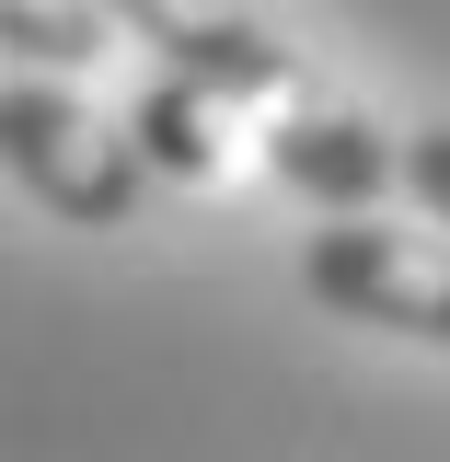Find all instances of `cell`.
<instances>
[{"instance_id":"cell-1","label":"cell","mask_w":450,"mask_h":462,"mask_svg":"<svg viewBox=\"0 0 450 462\" xmlns=\"http://www.w3.org/2000/svg\"><path fill=\"white\" fill-rule=\"evenodd\" d=\"M0 173H12L35 208L81 220V231H127V220H139V197H151L139 151L69 93V69L23 58L12 35H0Z\"/></svg>"},{"instance_id":"cell-2","label":"cell","mask_w":450,"mask_h":462,"mask_svg":"<svg viewBox=\"0 0 450 462\" xmlns=\"http://www.w3.org/2000/svg\"><path fill=\"white\" fill-rule=\"evenodd\" d=\"M93 12H105V23H127L139 47H162V81L208 93L220 116L278 127V116L324 105V81L300 69V47H289L254 0H93Z\"/></svg>"},{"instance_id":"cell-3","label":"cell","mask_w":450,"mask_h":462,"mask_svg":"<svg viewBox=\"0 0 450 462\" xmlns=\"http://www.w3.org/2000/svg\"><path fill=\"white\" fill-rule=\"evenodd\" d=\"M300 278H312V300L346 312V324H393V336H416V346H450V254L416 243V231L335 220V231H312Z\"/></svg>"},{"instance_id":"cell-4","label":"cell","mask_w":450,"mask_h":462,"mask_svg":"<svg viewBox=\"0 0 450 462\" xmlns=\"http://www.w3.org/2000/svg\"><path fill=\"white\" fill-rule=\"evenodd\" d=\"M254 139H266V162H278L312 208H335V220H370V208L404 185V151L370 127V116H346L335 93L300 105V116H278V127H254Z\"/></svg>"},{"instance_id":"cell-5","label":"cell","mask_w":450,"mask_h":462,"mask_svg":"<svg viewBox=\"0 0 450 462\" xmlns=\"http://www.w3.org/2000/svg\"><path fill=\"white\" fill-rule=\"evenodd\" d=\"M139 173H185V185H220L231 173V139H220V105L185 93V81H151L139 93Z\"/></svg>"},{"instance_id":"cell-6","label":"cell","mask_w":450,"mask_h":462,"mask_svg":"<svg viewBox=\"0 0 450 462\" xmlns=\"http://www.w3.org/2000/svg\"><path fill=\"white\" fill-rule=\"evenodd\" d=\"M0 35L23 58H47V69H81V58L105 47V12L93 0H0Z\"/></svg>"},{"instance_id":"cell-7","label":"cell","mask_w":450,"mask_h":462,"mask_svg":"<svg viewBox=\"0 0 450 462\" xmlns=\"http://www.w3.org/2000/svg\"><path fill=\"white\" fill-rule=\"evenodd\" d=\"M393 151H404V197L450 231V116H439V127H416V139H393Z\"/></svg>"}]
</instances>
